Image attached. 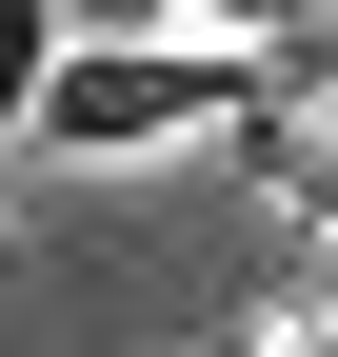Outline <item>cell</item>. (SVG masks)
<instances>
[{"mask_svg": "<svg viewBox=\"0 0 338 357\" xmlns=\"http://www.w3.org/2000/svg\"><path fill=\"white\" fill-rule=\"evenodd\" d=\"M219 119H279L259 40H60V79H40L20 139L40 159H179V139H219Z\"/></svg>", "mask_w": 338, "mask_h": 357, "instance_id": "1", "label": "cell"}, {"mask_svg": "<svg viewBox=\"0 0 338 357\" xmlns=\"http://www.w3.org/2000/svg\"><path fill=\"white\" fill-rule=\"evenodd\" d=\"M80 40H318V0H80Z\"/></svg>", "mask_w": 338, "mask_h": 357, "instance_id": "2", "label": "cell"}, {"mask_svg": "<svg viewBox=\"0 0 338 357\" xmlns=\"http://www.w3.org/2000/svg\"><path fill=\"white\" fill-rule=\"evenodd\" d=\"M60 40H80V0H0V139L40 119V79H60Z\"/></svg>", "mask_w": 338, "mask_h": 357, "instance_id": "3", "label": "cell"}, {"mask_svg": "<svg viewBox=\"0 0 338 357\" xmlns=\"http://www.w3.org/2000/svg\"><path fill=\"white\" fill-rule=\"evenodd\" d=\"M299 60H318V40H299ZM279 159H299V178H279V199H299V218H338V60H318V119H299V139H279Z\"/></svg>", "mask_w": 338, "mask_h": 357, "instance_id": "4", "label": "cell"}, {"mask_svg": "<svg viewBox=\"0 0 338 357\" xmlns=\"http://www.w3.org/2000/svg\"><path fill=\"white\" fill-rule=\"evenodd\" d=\"M299 357H338V298H318V318H299Z\"/></svg>", "mask_w": 338, "mask_h": 357, "instance_id": "5", "label": "cell"}]
</instances>
